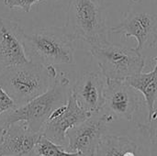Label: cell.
<instances>
[{
  "label": "cell",
  "instance_id": "obj_1",
  "mask_svg": "<svg viewBox=\"0 0 157 156\" xmlns=\"http://www.w3.org/2000/svg\"><path fill=\"white\" fill-rule=\"evenodd\" d=\"M70 80L65 73H59L51 87L29 102L9 110L0 116V124L4 129L16 122H24L29 129L41 132L52 112L65 104L71 94Z\"/></svg>",
  "mask_w": 157,
  "mask_h": 156
},
{
  "label": "cell",
  "instance_id": "obj_2",
  "mask_svg": "<svg viewBox=\"0 0 157 156\" xmlns=\"http://www.w3.org/2000/svg\"><path fill=\"white\" fill-rule=\"evenodd\" d=\"M57 74L53 65L29 61L5 67L0 73V86L20 107L46 92Z\"/></svg>",
  "mask_w": 157,
  "mask_h": 156
},
{
  "label": "cell",
  "instance_id": "obj_3",
  "mask_svg": "<svg viewBox=\"0 0 157 156\" xmlns=\"http://www.w3.org/2000/svg\"><path fill=\"white\" fill-rule=\"evenodd\" d=\"M74 41L63 27H51L31 33L25 32L23 38L28 59L47 66L74 63Z\"/></svg>",
  "mask_w": 157,
  "mask_h": 156
},
{
  "label": "cell",
  "instance_id": "obj_4",
  "mask_svg": "<svg viewBox=\"0 0 157 156\" xmlns=\"http://www.w3.org/2000/svg\"><path fill=\"white\" fill-rule=\"evenodd\" d=\"M63 28L72 40L90 46L109 40L105 11L96 0H69Z\"/></svg>",
  "mask_w": 157,
  "mask_h": 156
},
{
  "label": "cell",
  "instance_id": "obj_5",
  "mask_svg": "<svg viewBox=\"0 0 157 156\" xmlns=\"http://www.w3.org/2000/svg\"><path fill=\"white\" fill-rule=\"evenodd\" d=\"M90 52L107 80L126 81L143 73L145 66V57L142 52L109 40L92 45Z\"/></svg>",
  "mask_w": 157,
  "mask_h": 156
},
{
  "label": "cell",
  "instance_id": "obj_6",
  "mask_svg": "<svg viewBox=\"0 0 157 156\" xmlns=\"http://www.w3.org/2000/svg\"><path fill=\"white\" fill-rule=\"evenodd\" d=\"M141 95L126 81L106 79L104 104L100 111L111 121L121 119L132 121L144 105Z\"/></svg>",
  "mask_w": 157,
  "mask_h": 156
},
{
  "label": "cell",
  "instance_id": "obj_7",
  "mask_svg": "<svg viewBox=\"0 0 157 156\" xmlns=\"http://www.w3.org/2000/svg\"><path fill=\"white\" fill-rule=\"evenodd\" d=\"M111 120L101 111L91 114L85 121L66 132V151L81 156H95L107 125Z\"/></svg>",
  "mask_w": 157,
  "mask_h": 156
},
{
  "label": "cell",
  "instance_id": "obj_8",
  "mask_svg": "<svg viewBox=\"0 0 157 156\" xmlns=\"http://www.w3.org/2000/svg\"><path fill=\"white\" fill-rule=\"evenodd\" d=\"M90 116L91 113L78 105L71 91L67 102L52 112L41 131V134L53 143L65 147L67 144L66 132Z\"/></svg>",
  "mask_w": 157,
  "mask_h": 156
},
{
  "label": "cell",
  "instance_id": "obj_9",
  "mask_svg": "<svg viewBox=\"0 0 157 156\" xmlns=\"http://www.w3.org/2000/svg\"><path fill=\"white\" fill-rule=\"evenodd\" d=\"M113 33L137 40L138 51L155 48L157 45V13L132 12L117 26L112 27Z\"/></svg>",
  "mask_w": 157,
  "mask_h": 156
},
{
  "label": "cell",
  "instance_id": "obj_10",
  "mask_svg": "<svg viewBox=\"0 0 157 156\" xmlns=\"http://www.w3.org/2000/svg\"><path fill=\"white\" fill-rule=\"evenodd\" d=\"M25 31L18 23L0 17V65L7 67L26 63L28 59L24 44Z\"/></svg>",
  "mask_w": 157,
  "mask_h": 156
},
{
  "label": "cell",
  "instance_id": "obj_11",
  "mask_svg": "<svg viewBox=\"0 0 157 156\" xmlns=\"http://www.w3.org/2000/svg\"><path fill=\"white\" fill-rule=\"evenodd\" d=\"M102 76L96 72H85L72 87L78 105L91 114L100 111L104 104L106 80Z\"/></svg>",
  "mask_w": 157,
  "mask_h": 156
},
{
  "label": "cell",
  "instance_id": "obj_12",
  "mask_svg": "<svg viewBox=\"0 0 157 156\" xmlns=\"http://www.w3.org/2000/svg\"><path fill=\"white\" fill-rule=\"evenodd\" d=\"M41 132H35L24 122H16L4 130L0 156H24L31 153Z\"/></svg>",
  "mask_w": 157,
  "mask_h": 156
},
{
  "label": "cell",
  "instance_id": "obj_13",
  "mask_svg": "<svg viewBox=\"0 0 157 156\" xmlns=\"http://www.w3.org/2000/svg\"><path fill=\"white\" fill-rule=\"evenodd\" d=\"M155 66L149 73H141L126 80L133 88L138 90L144 97L148 109V120L155 112V105L157 99V56L155 57Z\"/></svg>",
  "mask_w": 157,
  "mask_h": 156
},
{
  "label": "cell",
  "instance_id": "obj_14",
  "mask_svg": "<svg viewBox=\"0 0 157 156\" xmlns=\"http://www.w3.org/2000/svg\"><path fill=\"white\" fill-rule=\"evenodd\" d=\"M95 156H139V149L126 137L104 135Z\"/></svg>",
  "mask_w": 157,
  "mask_h": 156
},
{
  "label": "cell",
  "instance_id": "obj_15",
  "mask_svg": "<svg viewBox=\"0 0 157 156\" xmlns=\"http://www.w3.org/2000/svg\"><path fill=\"white\" fill-rule=\"evenodd\" d=\"M34 152L38 156H81L78 153L66 151L64 146L53 143L43 134L40 135Z\"/></svg>",
  "mask_w": 157,
  "mask_h": 156
},
{
  "label": "cell",
  "instance_id": "obj_16",
  "mask_svg": "<svg viewBox=\"0 0 157 156\" xmlns=\"http://www.w3.org/2000/svg\"><path fill=\"white\" fill-rule=\"evenodd\" d=\"M139 129L149 141L150 156H157V115L149 120L147 123L140 125Z\"/></svg>",
  "mask_w": 157,
  "mask_h": 156
},
{
  "label": "cell",
  "instance_id": "obj_17",
  "mask_svg": "<svg viewBox=\"0 0 157 156\" xmlns=\"http://www.w3.org/2000/svg\"><path fill=\"white\" fill-rule=\"evenodd\" d=\"M16 108H17V106L14 100L0 86V116Z\"/></svg>",
  "mask_w": 157,
  "mask_h": 156
},
{
  "label": "cell",
  "instance_id": "obj_18",
  "mask_svg": "<svg viewBox=\"0 0 157 156\" xmlns=\"http://www.w3.org/2000/svg\"><path fill=\"white\" fill-rule=\"evenodd\" d=\"M39 1L40 0H4V4L10 9L17 7L28 13L31 10V6Z\"/></svg>",
  "mask_w": 157,
  "mask_h": 156
},
{
  "label": "cell",
  "instance_id": "obj_19",
  "mask_svg": "<svg viewBox=\"0 0 157 156\" xmlns=\"http://www.w3.org/2000/svg\"><path fill=\"white\" fill-rule=\"evenodd\" d=\"M4 128L3 126L0 124V144H1V142H2V138H3V133H4Z\"/></svg>",
  "mask_w": 157,
  "mask_h": 156
},
{
  "label": "cell",
  "instance_id": "obj_20",
  "mask_svg": "<svg viewBox=\"0 0 157 156\" xmlns=\"http://www.w3.org/2000/svg\"><path fill=\"white\" fill-rule=\"evenodd\" d=\"M36 155H37V154H36V153H35V152H34V150H33L31 153H29V154H26V155H24V156H36Z\"/></svg>",
  "mask_w": 157,
  "mask_h": 156
},
{
  "label": "cell",
  "instance_id": "obj_21",
  "mask_svg": "<svg viewBox=\"0 0 157 156\" xmlns=\"http://www.w3.org/2000/svg\"><path fill=\"white\" fill-rule=\"evenodd\" d=\"M155 115H157V108H156V109H155V112H154V114H153L152 118H153L154 116H155ZM152 118H151V119H152Z\"/></svg>",
  "mask_w": 157,
  "mask_h": 156
},
{
  "label": "cell",
  "instance_id": "obj_22",
  "mask_svg": "<svg viewBox=\"0 0 157 156\" xmlns=\"http://www.w3.org/2000/svg\"><path fill=\"white\" fill-rule=\"evenodd\" d=\"M37 156H38V155H37Z\"/></svg>",
  "mask_w": 157,
  "mask_h": 156
},
{
  "label": "cell",
  "instance_id": "obj_23",
  "mask_svg": "<svg viewBox=\"0 0 157 156\" xmlns=\"http://www.w3.org/2000/svg\"><path fill=\"white\" fill-rule=\"evenodd\" d=\"M36 156H37V155H36Z\"/></svg>",
  "mask_w": 157,
  "mask_h": 156
}]
</instances>
